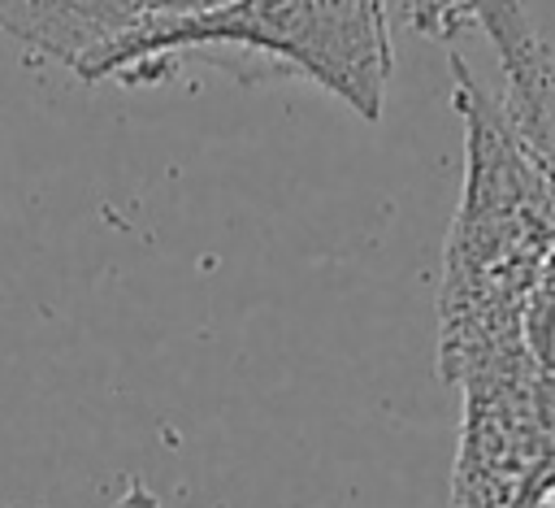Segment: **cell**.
Here are the masks:
<instances>
[{"label":"cell","instance_id":"cell-1","mask_svg":"<svg viewBox=\"0 0 555 508\" xmlns=\"http://www.w3.org/2000/svg\"><path fill=\"white\" fill-rule=\"evenodd\" d=\"M451 104L464 122V187L438 278V378L468 356L516 347L520 317L555 278V161H546L503 100L447 43Z\"/></svg>","mask_w":555,"mask_h":508},{"label":"cell","instance_id":"cell-2","mask_svg":"<svg viewBox=\"0 0 555 508\" xmlns=\"http://www.w3.org/2000/svg\"><path fill=\"white\" fill-rule=\"evenodd\" d=\"M191 52H234L247 74H299L364 122H382L395 69L386 0H217L104 43L74 74L82 82H147Z\"/></svg>","mask_w":555,"mask_h":508},{"label":"cell","instance_id":"cell-3","mask_svg":"<svg viewBox=\"0 0 555 508\" xmlns=\"http://www.w3.org/2000/svg\"><path fill=\"white\" fill-rule=\"evenodd\" d=\"M447 386L460 391V443L451 465V508H512L546 469L542 373L525 343L464 360Z\"/></svg>","mask_w":555,"mask_h":508},{"label":"cell","instance_id":"cell-4","mask_svg":"<svg viewBox=\"0 0 555 508\" xmlns=\"http://www.w3.org/2000/svg\"><path fill=\"white\" fill-rule=\"evenodd\" d=\"M217 0H0V30L22 48L78 69L104 43Z\"/></svg>","mask_w":555,"mask_h":508},{"label":"cell","instance_id":"cell-5","mask_svg":"<svg viewBox=\"0 0 555 508\" xmlns=\"http://www.w3.org/2000/svg\"><path fill=\"white\" fill-rule=\"evenodd\" d=\"M477 30L494 43L503 69V109L520 135L555 161V52L520 0H468Z\"/></svg>","mask_w":555,"mask_h":508},{"label":"cell","instance_id":"cell-6","mask_svg":"<svg viewBox=\"0 0 555 508\" xmlns=\"http://www.w3.org/2000/svg\"><path fill=\"white\" fill-rule=\"evenodd\" d=\"M520 339L542 378H555V278L533 287L525 317H520Z\"/></svg>","mask_w":555,"mask_h":508},{"label":"cell","instance_id":"cell-7","mask_svg":"<svg viewBox=\"0 0 555 508\" xmlns=\"http://www.w3.org/2000/svg\"><path fill=\"white\" fill-rule=\"evenodd\" d=\"M538 417H542V452H546V469H555V378H542ZM546 469H542V473H546Z\"/></svg>","mask_w":555,"mask_h":508},{"label":"cell","instance_id":"cell-8","mask_svg":"<svg viewBox=\"0 0 555 508\" xmlns=\"http://www.w3.org/2000/svg\"><path fill=\"white\" fill-rule=\"evenodd\" d=\"M512 508H555V469L538 473V478L516 495V504H512Z\"/></svg>","mask_w":555,"mask_h":508},{"label":"cell","instance_id":"cell-9","mask_svg":"<svg viewBox=\"0 0 555 508\" xmlns=\"http://www.w3.org/2000/svg\"><path fill=\"white\" fill-rule=\"evenodd\" d=\"M113 508H160V504H156V495H152V491H147L143 482H130V486L121 491V499H117Z\"/></svg>","mask_w":555,"mask_h":508}]
</instances>
